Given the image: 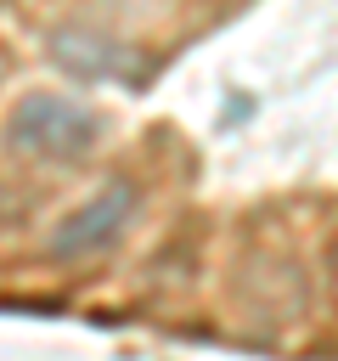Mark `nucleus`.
Segmentation results:
<instances>
[{"label": "nucleus", "instance_id": "1", "mask_svg": "<svg viewBox=\"0 0 338 361\" xmlns=\"http://www.w3.org/2000/svg\"><path fill=\"white\" fill-rule=\"evenodd\" d=\"M101 141V118L73 102V96H23L6 118V147L23 158H45V164H79L90 147Z\"/></svg>", "mask_w": 338, "mask_h": 361}, {"label": "nucleus", "instance_id": "2", "mask_svg": "<svg viewBox=\"0 0 338 361\" xmlns=\"http://www.w3.org/2000/svg\"><path fill=\"white\" fill-rule=\"evenodd\" d=\"M51 62L79 79V85H96V79H118V85H141L146 79V56L130 51L124 39L113 34H96V28H56L51 34Z\"/></svg>", "mask_w": 338, "mask_h": 361}, {"label": "nucleus", "instance_id": "3", "mask_svg": "<svg viewBox=\"0 0 338 361\" xmlns=\"http://www.w3.org/2000/svg\"><path fill=\"white\" fill-rule=\"evenodd\" d=\"M130 214H135V180H107L90 203H79V209L51 231V254H56V259L96 254V248H107V243L124 231Z\"/></svg>", "mask_w": 338, "mask_h": 361}]
</instances>
